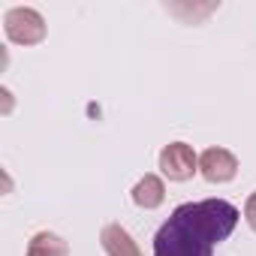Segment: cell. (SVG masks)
<instances>
[{
  "label": "cell",
  "mask_w": 256,
  "mask_h": 256,
  "mask_svg": "<svg viewBox=\"0 0 256 256\" xmlns=\"http://www.w3.org/2000/svg\"><path fill=\"white\" fill-rule=\"evenodd\" d=\"M238 208L226 199L187 202L154 235V256H214V247L238 226Z\"/></svg>",
  "instance_id": "1"
},
{
  "label": "cell",
  "mask_w": 256,
  "mask_h": 256,
  "mask_svg": "<svg viewBox=\"0 0 256 256\" xmlns=\"http://www.w3.org/2000/svg\"><path fill=\"white\" fill-rule=\"evenodd\" d=\"M4 34L16 46H36L46 40V22L30 6H16L4 16Z\"/></svg>",
  "instance_id": "2"
},
{
  "label": "cell",
  "mask_w": 256,
  "mask_h": 256,
  "mask_svg": "<svg viewBox=\"0 0 256 256\" xmlns=\"http://www.w3.org/2000/svg\"><path fill=\"white\" fill-rule=\"evenodd\" d=\"M160 172L169 181H190L199 172V157L187 142H172L160 151Z\"/></svg>",
  "instance_id": "3"
},
{
  "label": "cell",
  "mask_w": 256,
  "mask_h": 256,
  "mask_svg": "<svg viewBox=\"0 0 256 256\" xmlns=\"http://www.w3.org/2000/svg\"><path fill=\"white\" fill-rule=\"evenodd\" d=\"M199 175L208 184H226L238 175V160L226 148H205L199 154Z\"/></svg>",
  "instance_id": "4"
},
{
  "label": "cell",
  "mask_w": 256,
  "mask_h": 256,
  "mask_svg": "<svg viewBox=\"0 0 256 256\" xmlns=\"http://www.w3.org/2000/svg\"><path fill=\"white\" fill-rule=\"evenodd\" d=\"M100 244H102L106 256H142L139 244L133 241V235L126 232L120 223H108V226H102V232H100Z\"/></svg>",
  "instance_id": "5"
},
{
  "label": "cell",
  "mask_w": 256,
  "mask_h": 256,
  "mask_svg": "<svg viewBox=\"0 0 256 256\" xmlns=\"http://www.w3.org/2000/svg\"><path fill=\"white\" fill-rule=\"evenodd\" d=\"M163 199H166V184H163V178H157V175H145V178L133 187V202H136V208H142V211L160 208Z\"/></svg>",
  "instance_id": "6"
},
{
  "label": "cell",
  "mask_w": 256,
  "mask_h": 256,
  "mask_svg": "<svg viewBox=\"0 0 256 256\" xmlns=\"http://www.w3.org/2000/svg\"><path fill=\"white\" fill-rule=\"evenodd\" d=\"M28 256H70V247L54 232H36L28 241Z\"/></svg>",
  "instance_id": "7"
},
{
  "label": "cell",
  "mask_w": 256,
  "mask_h": 256,
  "mask_svg": "<svg viewBox=\"0 0 256 256\" xmlns=\"http://www.w3.org/2000/svg\"><path fill=\"white\" fill-rule=\"evenodd\" d=\"M244 220H247V226L256 232V193H250L247 202H244Z\"/></svg>",
  "instance_id": "8"
}]
</instances>
